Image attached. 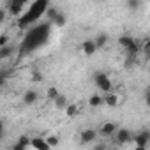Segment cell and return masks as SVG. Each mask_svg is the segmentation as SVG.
<instances>
[{
    "instance_id": "484cf974",
    "label": "cell",
    "mask_w": 150,
    "mask_h": 150,
    "mask_svg": "<svg viewBox=\"0 0 150 150\" xmlns=\"http://www.w3.org/2000/svg\"><path fill=\"white\" fill-rule=\"evenodd\" d=\"M148 71H150V64H148Z\"/></svg>"
},
{
    "instance_id": "7a4b0ae2",
    "label": "cell",
    "mask_w": 150,
    "mask_h": 150,
    "mask_svg": "<svg viewBox=\"0 0 150 150\" xmlns=\"http://www.w3.org/2000/svg\"><path fill=\"white\" fill-rule=\"evenodd\" d=\"M94 80H96V87H97L101 92L108 94V92H111V90H113V85H111V78L108 76L106 72H97Z\"/></svg>"
},
{
    "instance_id": "cb8c5ba5",
    "label": "cell",
    "mask_w": 150,
    "mask_h": 150,
    "mask_svg": "<svg viewBox=\"0 0 150 150\" xmlns=\"http://www.w3.org/2000/svg\"><path fill=\"white\" fill-rule=\"evenodd\" d=\"M145 104L150 106V87H146V90H145Z\"/></svg>"
},
{
    "instance_id": "3957f363",
    "label": "cell",
    "mask_w": 150,
    "mask_h": 150,
    "mask_svg": "<svg viewBox=\"0 0 150 150\" xmlns=\"http://www.w3.org/2000/svg\"><path fill=\"white\" fill-rule=\"evenodd\" d=\"M134 136L131 134V131L129 129H125V127H122V129H118L115 134H113V139H115V143L118 145V146H124V145H127L131 139H132Z\"/></svg>"
},
{
    "instance_id": "8992f818",
    "label": "cell",
    "mask_w": 150,
    "mask_h": 150,
    "mask_svg": "<svg viewBox=\"0 0 150 150\" xmlns=\"http://www.w3.org/2000/svg\"><path fill=\"white\" fill-rule=\"evenodd\" d=\"M148 141H150V131H146V129L139 131V132L134 136V143H136L138 148H145V146L148 145Z\"/></svg>"
},
{
    "instance_id": "30bf717a",
    "label": "cell",
    "mask_w": 150,
    "mask_h": 150,
    "mask_svg": "<svg viewBox=\"0 0 150 150\" xmlns=\"http://www.w3.org/2000/svg\"><path fill=\"white\" fill-rule=\"evenodd\" d=\"M30 148H37V150H50V143L46 141V138H32Z\"/></svg>"
},
{
    "instance_id": "d4e9b609",
    "label": "cell",
    "mask_w": 150,
    "mask_h": 150,
    "mask_svg": "<svg viewBox=\"0 0 150 150\" xmlns=\"http://www.w3.org/2000/svg\"><path fill=\"white\" fill-rule=\"evenodd\" d=\"M21 2H25V4H30V2H32V0H21Z\"/></svg>"
},
{
    "instance_id": "9c48e42d",
    "label": "cell",
    "mask_w": 150,
    "mask_h": 150,
    "mask_svg": "<svg viewBox=\"0 0 150 150\" xmlns=\"http://www.w3.org/2000/svg\"><path fill=\"white\" fill-rule=\"evenodd\" d=\"M97 134H99V132H97L96 129H85V131L80 134V141H81L83 145H88V143H92V141L97 138Z\"/></svg>"
},
{
    "instance_id": "9a60e30c",
    "label": "cell",
    "mask_w": 150,
    "mask_h": 150,
    "mask_svg": "<svg viewBox=\"0 0 150 150\" xmlns=\"http://www.w3.org/2000/svg\"><path fill=\"white\" fill-rule=\"evenodd\" d=\"M65 117H69V118H72V117H76L78 115V111H80V106L78 104H69L65 110Z\"/></svg>"
},
{
    "instance_id": "7402d4cb",
    "label": "cell",
    "mask_w": 150,
    "mask_h": 150,
    "mask_svg": "<svg viewBox=\"0 0 150 150\" xmlns=\"http://www.w3.org/2000/svg\"><path fill=\"white\" fill-rule=\"evenodd\" d=\"M44 138H46V141H48V143H50V146H51V148H53V146H57V145H58V143H60V141H58V138H57V136H44Z\"/></svg>"
},
{
    "instance_id": "e0dca14e",
    "label": "cell",
    "mask_w": 150,
    "mask_h": 150,
    "mask_svg": "<svg viewBox=\"0 0 150 150\" xmlns=\"http://www.w3.org/2000/svg\"><path fill=\"white\" fill-rule=\"evenodd\" d=\"M141 53L150 60V39H145V41L141 42Z\"/></svg>"
},
{
    "instance_id": "ba28073f",
    "label": "cell",
    "mask_w": 150,
    "mask_h": 150,
    "mask_svg": "<svg viewBox=\"0 0 150 150\" xmlns=\"http://www.w3.org/2000/svg\"><path fill=\"white\" fill-rule=\"evenodd\" d=\"M81 50H83V53H85L87 57H92L99 48H97V44H96V39H87V41H83Z\"/></svg>"
},
{
    "instance_id": "ffe728a7",
    "label": "cell",
    "mask_w": 150,
    "mask_h": 150,
    "mask_svg": "<svg viewBox=\"0 0 150 150\" xmlns=\"http://www.w3.org/2000/svg\"><path fill=\"white\" fill-rule=\"evenodd\" d=\"M139 4H141V0H127V9L136 11V9L139 7Z\"/></svg>"
},
{
    "instance_id": "d6986e66",
    "label": "cell",
    "mask_w": 150,
    "mask_h": 150,
    "mask_svg": "<svg viewBox=\"0 0 150 150\" xmlns=\"http://www.w3.org/2000/svg\"><path fill=\"white\" fill-rule=\"evenodd\" d=\"M58 94H60V92H58V88H57V87H50V88L46 90V97H48V99H51V101H53Z\"/></svg>"
},
{
    "instance_id": "603a6c76",
    "label": "cell",
    "mask_w": 150,
    "mask_h": 150,
    "mask_svg": "<svg viewBox=\"0 0 150 150\" xmlns=\"http://www.w3.org/2000/svg\"><path fill=\"white\" fill-rule=\"evenodd\" d=\"M7 44H9V35L2 34V35H0V48H2V46H7Z\"/></svg>"
},
{
    "instance_id": "4fadbf2b",
    "label": "cell",
    "mask_w": 150,
    "mask_h": 150,
    "mask_svg": "<svg viewBox=\"0 0 150 150\" xmlns=\"http://www.w3.org/2000/svg\"><path fill=\"white\" fill-rule=\"evenodd\" d=\"M30 143H32V139H30L28 136H21V138L18 139V143H14L13 150H25V148H30Z\"/></svg>"
},
{
    "instance_id": "8fae6325",
    "label": "cell",
    "mask_w": 150,
    "mask_h": 150,
    "mask_svg": "<svg viewBox=\"0 0 150 150\" xmlns=\"http://www.w3.org/2000/svg\"><path fill=\"white\" fill-rule=\"evenodd\" d=\"M88 106L90 108H101V106H104V96H101V94L90 96L88 97Z\"/></svg>"
},
{
    "instance_id": "6da1fadb",
    "label": "cell",
    "mask_w": 150,
    "mask_h": 150,
    "mask_svg": "<svg viewBox=\"0 0 150 150\" xmlns=\"http://www.w3.org/2000/svg\"><path fill=\"white\" fill-rule=\"evenodd\" d=\"M118 44L125 50V53H127V57H138V53L141 51V44L134 39V37H131V35H120L118 37Z\"/></svg>"
},
{
    "instance_id": "52a82bcc",
    "label": "cell",
    "mask_w": 150,
    "mask_h": 150,
    "mask_svg": "<svg viewBox=\"0 0 150 150\" xmlns=\"http://www.w3.org/2000/svg\"><path fill=\"white\" fill-rule=\"evenodd\" d=\"M117 131H118L117 122H104V124H101V127H99V134H101V136H113Z\"/></svg>"
},
{
    "instance_id": "44dd1931",
    "label": "cell",
    "mask_w": 150,
    "mask_h": 150,
    "mask_svg": "<svg viewBox=\"0 0 150 150\" xmlns=\"http://www.w3.org/2000/svg\"><path fill=\"white\" fill-rule=\"evenodd\" d=\"M30 80H32V81H35V83L42 81V72H39V71H34V72L30 74Z\"/></svg>"
},
{
    "instance_id": "2e32d148",
    "label": "cell",
    "mask_w": 150,
    "mask_h": 150,
    "mask_svg": "<svg viewBox=\"0 0 150 150\" xmlns=\"http://www.w3.org/2000/svg\"><path fill=\"white\" fill-rule=\"evenodd\" d=\"M108 39H110V37H108L106 34H99V35L96 37V44H97V48H99V50H103V48L108 44Z\"/></svg>"
},
{
    "instance_id": "5bb4252c",
    "label": "cell",
    "mask_w": 150,
    "mask_h": 150,
    "mask_svg": "<svg viewBox=\"0 0 150 150\" xmlns=\"http://www.w3.org/2000/svg\"><path fill=\"white\" fill-rule=\"evenodd\" d=\"M37 97H39V96H37L35 90H27V92L23 94V103L28 104V106H30V104H35V103H37Z\"/></svg>"
},
{
    "instance_id": "277c9868",
    "label": "cell",
    "mask_w": 150,
    "mask_h": 150,
    "mask_svg": "<svg viewBox=\"0 0 150 150\" xmlns=\"http://www.w3.org/2000/svg\"><path fill=\"white\" fill-rule=\"evenodd\" d=\"M27 4L25 2H21V0H9V6H7V11H9V14L11 16H20L21 13H23V7H25Z\"/></svg>"
},
{
    "instance_id": "7c38bea8",
    "label": "cell",
    "mask_w": 150,
    "mask_h": 150,
    "mask_svg": "<svg viewBox=\"0 0 150 150\" xmlns=\"http://www.w3.org/2000/svg\"><path fill=\"white\" fill-rule=\"evenodd\" d=\"M53 104H55L57 110H65V108L69 106V101H67V97H65L64 94H58V96L53 99Z\"/></svg>"
},
{
    "instance_id": "ac0fdd59",
    "label": "cell",
    "mask_w": 150,
    "mask_h": 150,
    "mask_svg": "<svg viewBox=\"0 0 150 150\" xmlns=\"http://www.w3.org/2000/svg\"><path fill=\"white\" fill-rule=\"evenodd\" d=\"M13 53V48L7 44V46H2V48H0V58H2V60H6L9 55Z\"/></svg>"
},
{
    "instance_id": "5b68a950",
    "label": "cell",
    "mask_w": 150,
    "mask_h": 150,
    "mask_svg": "<svg viewBox=\"0 0 150 150\" xmlns=\"http://www.w3.org/2000/svg\"><path fill=\"white\" fill-rule=\"evenodd\" d=\"M120 103H122L120 96H118V94H115L113 90H111V92H108V94H104V106H108V108H118V106H120Z\"/></svg>"
}]
</instances>
